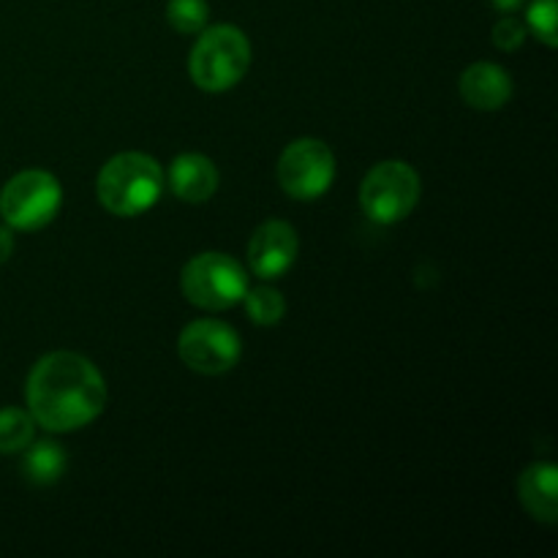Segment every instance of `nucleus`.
I'll list each match as a JSON object with an SVG mask.
<instances>
[{
	"label": "nucleus",
	"mask_w": 558,
	"mask_h": 558,
	"mask_svg": "<svg viewBox=\"0 0 558 558\" xmlns=\"http://www.w3.org/2000/svg\"><path fill=\"white\" fill-rule=\"evenodd\" d=\"M27 412L49 434L90 425L107 407V385L96 365L76 352L44 354L25 387Z\"/></svg>",
	"instance_id": "f257e3e1"
},
{
	"label": "nucleus",
	"mask_w": 558,
	"mask_h": 558,
	"mask_svg": "<svg viewBox=\"0 0 558 558\" xmlns=\"http://www.w3.org/2000/svg\"><path fill=\"white\" fill-rule=\"evenodd\" d=\"M163 191L161 163L145 153H120L109 158L96 180V194L104 210L120 218H134L150 210Z\"/></svg>",
	"instance_id": "f03ea898"
},
{
	"label": "nucleus",
	"mask_w": 558,
	"mask_h": 558,
	"mask_svg": "<svg viewBox=\"0 0 558 558\" xmlns=\"http://www.w3.org/2000/svg\"><path fill=\"white\" fill-rule=\"evenodd\" d=\"M251 69V44L240 27L213 25L199 31L189 58V74L199 90L223 93Z\"/></svg>",
	"instance_id": "7ed1b4c3"
},
{
	"label": "nucleus",
	"mask_w": 558,
	"mask_h": 558,
	"mask_svg": "<svg viewBox=\"0 0 558 558\" xmlns=\"http://www.w3.org/2000/svg\"><path fill=\"white\" fill-rule=\"evenodd\" d=\"M248 287L245 267L221 251L196 254L180 276L183 298L202 311L234 308L238 303H243Z\"/></svg>",
	"instance_id": "20e7f679"
},
{
	"label": "nucleus",
	"mask_w": 558,
	"mask_h": 558,
	"mask_svg": "<svg viewBox=\"0 0 558 558\" xmlns=\"http://www.w3.org/2000/svg\"><path fill=\"white\" fill-rule=\"evenodd\" d=\"M63 205V189L54 174L44 169H25L14 174L0 191V216L16 232H38L54 221Z\"/></svg>",
	"instance_id": "39448f33"
},
{
	"label": "nucleus",
	"mask_w": 558,
	"mask_h": 558,
	"mask_svg": "<svg viewBox=\"0 0 558 558\" xmlns=\"http://www.w3.org/2000/svg\"><path fill=\"white\" fill-rule=\"evenodd\" d=\"M420 202V178L407 161H381L360 185V207L374 223H398Z\"/></svg>",
	"instance_id": "423d86ee"
},
{
	"label": "nucleus",
	"mask_w": 558,
	"mask_h": 558,
	"mask_svg": "<svg viewBox=\"0 0 558 558\" xmlns=\"http://www.w3.org/2000/svg\"><path fill=\"white\" fill-rule=\"evenodd\" d=\"M276 172L287 196L300 202L319 199L336 180V156L322 140L303 136V140L289 142L287 150L278 158Z\"/></svg>",
	"instance_id": "0eeeda50"
},
{
	"label": "nucleus",
	"mask_w": 558,
	"mask_h": 558,
	"mask_svg": "<svg viewBox=\"0 0 558 558\" xmlns=\"http://www.w3.org/2000/svg\"><path fill=\"white\" fill-rule=\"evenodd\" d=\"M180 360L202 376H221L240 363L243 343L234 327L218 319H196L178 338Z\"/></svg>",
	"instance_id": "6e6552de"
},
{
	"label": "nucleus",
	"mask_w": 558,
	"mask_h": 558,
	"mask_svg": "<svg viewBox=\"0 0 558 558\" xmlns=\"http://www.w3.org/2000/svg\"><path fill=\"white\" fill-rule=\"evenodd\" d=\"M300 254V238L292 223L267 221L248 243V267L262 281H272L292 270Z\"/></svg>",
	"instance_id": "1a4fd4ad"
},
{
	"label": "nucleus",
	"mask_w": 558,
	"mask_h": 558,
	"mask_svg": "<svg viewBox=\"0 0 558 558\" xmlns=\"http://www.w3.org/2000/svg\"><path fill=\"white\" fill-rule=\"evenodd\" d=\"M163 183L178 199L189 202V205H202L218 191V169L202 153H183L169 163Z\"/></svg>",
	"instance_id": "9d476101"
},
{
	"label": "nucleus",
	"mask_w": 558,
	"mask_h": 558,
	"mask_svg": "<svg viewBox=\"0 0 558 558\" xmlns=\"http://www.w3.org/2000/svg\"><path fill=\"white\" fill-rule=\"evenodd\" d=\"M461 98L472 109L494 112L501 109L512 98V80L501 65L496 63H474L461 74Z\"/></svg>",
	"instance_id": "9b49d317"
},
{
	"label": "nucleus",
	"mask_w": 558,
	"mask_h": 558,
	"mask_svg": "<svg viewBox=\"0 0 558 558\" xmlns=\"http://www.w3.org/2000/svg\"><path fill=\"white\" fill-rule=\"evenodd\" d=\"M518 496L534 521L554 526L558 521V469L554 463H532L523 469Z\"/></svg>",
	"instance_id": "f8f14e48"
},
{
	"label": "nucleus",
	"mask_w": 558,
	"mask_h": 558,
	"mask_svg": "<svg viewBox=\"0 0 558 558\" xmlns=\"http://www.w3.org/2000/svg\"><path fill=\"white\" fill-rule=\"evenodd\" d=\"M65 450L54 441H36V445H27V456H25V474L31 483L36 485H52L63 477L65 472Z\"/></svg>",
	"instance_id": "ddd939ff"
},
{
	"label": "nucleus",
	"mask_w": 558,
	"mask_h": 558,
	"mask_svg": "<svg viewBox=\"0 0 558 558\" xmlns=\"http://www.w3.org/2000/svg\"><path fill=\"white\" fill-rule=\"evenodd\" d=\"M33 430H36V420L31 417V412L0 409V452L3 456L27 450V445L33 441Z\"/></svg>",
	"instance_id": "4468645a"
},
{
	"label": "nucleus",
	"mask_w": 558,
	"mask_h": 558,
	"mask_svg": "<svg viewBox=\"0 0 558 558\" xmlns=\"http://www.w3.org/2000/svg\"><path fill=\"white\" fill-rule=\"evenodd\" d=\"M243 303L251 322L259 327L278 325V322L283 319V314H287V300H283V294L272 287H248Z\"/></svg>",
	"instance_id": "2eb2a0df"
},
{
	"label": "nucleus",
	"mask_w": 558,
	"mask_h": 558,
	"mask_svg": "<svg viewBox=\"0 0 558 558\" xmlns=\"http://www.w3.org/2000/svg\"><path fill=\"white\" fill-rule=\"evenodd\" d=\"M207 20H210L207 0H169L167 3V22L183 36L205 31Z\"/></svg>",
	"instance_id": "dca6fc26"
},
{
	"label": "nucleus",
	"mask_w": 558,
	"mask_h": 558,
	"mask_svg": "<svg viewBox=\"0 0 558 558\" xmlns=\"http://www.w3.org/2000/svg\"><path fill=\"white\" fill-rule=\"evenodd\" d=\"M556 14H558L556 0H532V5H529V14H526V22H529V27H532L534 36H537L539 41L550 49L558 47Z\"/></svg>",
	"instance_id": "f3484780"
},
{
	"label": "nucleus",
	"mask_w": 558,
	"mask_h": 558,
	"mask_svg": "<svg viewBox=\"0 0 558 558\" xmlns=\"http://www.w3.org/2000/svg\"><path fill=\"white\" fill-rule=\"evenodd\" d=\"M490 38H494L496 47L505 49V52H515V49H521L523 41H526V25H523V22H518L515 16L507 14L496 22Z\"/></svg>",
	"instance_id": "a211bd4d"
},
{
	"label": "nucleus",
	"mask_w": 558,
	"mask_h": 558,
	"mask_svg": "<svg viewBox=\"0 0 558 558\" xmlns=\"http://www.w3.org/2000/svg\"><path fill=\"white\" fill-rule=\"evenodd\" d=\"M11 254H14V234L9 227H0V265L9 262Z\"/></svg>",
	"instance_id": "6ab92c4d"
},
{
	"label": "nucleus",
	"mask_w": 558,
	"mask_h": 558,
	"mask_svg": "<svg viewBox=\"0 0 558 558\" xmlns=\"http://www.w3.org/2000/svg\"><path fill=\"white\" fill-rule=\"evenodd\" d=\"M490 3H494L499 11H505V14H510V11H515L523 0H490Z\"/></svg>",
	"instance_id": "aec40b11"
}]
</instances>
